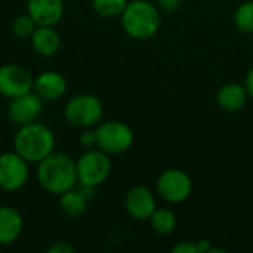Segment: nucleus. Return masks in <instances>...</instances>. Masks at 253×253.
Returning a JSON list of instances; mask_svg holds the SVG:
<instances>
[{"mask_svg":"<svg viewBox=\"0 0 253 253\" xmlns=\"http://www.w3.org/2000/svg\"><path fill=\"white\" fill-rule=\"evenodd\" d=\"M156 188L159 196L168 203H182L193 193V181L187 172L172 168L159 175Z\"/></svg>","mask_w":253,"mask_h":253,"instance_id":"6e6552de","label":"nucleus"},{"mask_svg":"<svg viewBox=\"0 0 253 253\" xmlns=\"http://www.w3.org/2000/svg\"><path fill=\"white\" fill-rule=\"evenodd\" d=\"M234 25L245 34H253V0L243 1L234 12Z\"/></svg>","mask_w":253,"mask_h":253,"instance_id":"aec40b11","label":"nucleus"},{"mask_svg":"<svg viewBox=\"0 0 253 253\" xmlns=\"http://www.w3.org/2000/svg\"><path fill=\"white\" fill-rule=\"evenodd\" d=\"M30 43L36 53L44 58H50L61 49V36L55 27H36L30 36Z\"/></svg>","mask_w":253,"mask_h":253,"instance_id":"2eb2a0df","label":"nucleus"},{"mask_svg":"<svg viewBox=\"0 0 253 253\" xmlns=\"http://www.w3.org/2000/svg\"><path fill=\"white\" fill-rule=\"evenodd\" d=\"M120 21L125 33L135 40L151 39L156 36L162 24L159 7L148 0L129 1L120 16Z\"/></svg>","mask_w":253,"mask_h":253,"instance_id":"7ed1b4c3","label":"nucleus"},{"mask_svg":"<svg viewBox=\"0 0 253 253\" xmlns=\"http://www.w3.org/2000/svg\"><path fill=\"white\" fill-rule=\"evenodd\" d=\"M127 3L129 0H92V7L99 16L111 19L122 16Z\"/></svg>","mask_w":253,"mask_h":253,"instance_id":"6ab92c4d","label":"nucleus"},{"mask_svg":"<svg viewBox=\"0 0 253 253\" xmlns=\"http://www.w3.org/2000/svg\"><path fill=\"white\" fill-rule=\"evenodd\" d=\"M172 253H199V249H197V245L193 243V242H179L176 243L172 249H170Z\"/></svg>","mask_w":253,"mask_h":253,"instance_id":"b1692460","label":"nucleus"},{"mask_svg":"<svg viewBox=\"0 0 253 253\" xmlns=\"http://www.w3.org/2000/svg\"><path fill=\"white\" fill-rule=\"evenodd\" d=\"M24 231L21 212L9 205H0V246H10Z\"/></svg>","mask_w":253,"mask_h":253,"instance_id":"4468645a","label":"nucleus"},{"mask_svg":"<svg viewBox=\"0 0 253 253\" xmlns=\"http://www.w3.org/2000/svg\"><path fill=\"white\" fill-rule=\"evenodd\" d=\"M36 27H37V24L34 22V19L28 13L18 15L12 21V31L19 39H27V37L30 39L33 31L36 30Z\"/></svg>","mask_w":253,"mask_h":253,"instance_id":"412c9836","label":"nucleus"},{"mask_svg":"<svg viewBox=\"0 0 253 253\" xmlns=\"http://www.w3.org/2000/svg\"><path fill=\"white\" fill-rule=\"evenodd\" d=\"M245 87L249 93V96L253 98V67L248 71L246 74V79H245Z\"/></svg>","mask_w":253,"mask_h":253,"instance_id":"a878e982","label":"nucleus"},{"mask_svg":"<svg viewBox=\"0 0 253 253\" xmlns=\"http://www.w3.org/2000/svg\"><path fill=\"white\" fill-rule=\"evenodd\" d=\"M248 98H249V93L245 84H240V83H225L219 87L216 93L218 105L224 111H228V113L240 111L246 105Z\"/></svg>","mask_w":253,"mask_h":253,"instance_id":"dca6fc26","label":"nucleus"},{"mask_svg":"<svg viewBox=\"0 0 253 253\" xmlns=\"http://www.w3.org/2000/svg\"><path fill=\"white\" fill-rule=\"evenodd\" d=\"M33 74L19 64L0 65V95L12 99L33 90Z\"/></svg>","mask_w":253,"mask_h":253,"instance_id":"9d476101","label":"nucleus"},{"mask_svg":"<svg viewBox=\"0 0 253 253\" xmlns=\"http://www.w3.org/2000/svg\"><path fill=\"white\" fill-rule=\"evenodd\" d=\"M30 179V163L15 150L0 154V190L15 193L27 185Z\"/></svg>","mask_w":253,"mask_h":253,"instance_id":"0eeeda50","label":"nucleus"},{"mask_svg":"<svg viewBox=\"0 0 253 253\" xmlns=\"http://www.w3.org/2000/svg\"><path fill=\"white\" fill-rule=\"evenodd\" d=\"M46 252L47 253H74L76 252V249H74L70 243H67V242H56V243L50 245V246L46 249Z\"/></svg>","mask_w":253,"mask_h":253,"instance_id":"393cba45","label":"nucleus"},{"mask_svg":"<svg viewBox=\"0 0 253 253\" xmlns=\"http://www.w3.org/2000/svg\"><path fill=\"white\" fill-rule=\"evenodd\" d=\"M95 135L96 148L102 150L110 156L126 153L127 150H130L135 141L132 127L120 120H108L98 123L95 126Z\"/></svg>","mask_w":253,"mask_h":253,"instance_id":"423d86ee","label":"nucleus"},{"mask_svg":"<svg viewBox=\"0 0 253 253\" xmlns=\"http://www.w3.org/2000/svg\"><path fill=\"white\" fill-rule=\"evenodd\" d=\"M55 145V133L49 126L40 123L39 120L19 126L13 136V150L30 165H37L53 153Z\"/></svg>","mask_w":253,"mask_h":253,"instance_id":"f03ea898","label":"nucleus"},{"mask_svg":"<svg viewBox=\"0 0 253 253\" xmlns=\"http://www.w3.org/2000/svg\"><path fill=\"white\" fill-rule=\"evenodd\" d=\"M58 197H59V209H61V212L70 219H77L82 215H84V212L87 211L89 199L79 190L77 185L74 188L62 193Z\"/></svg>","mask_w":253,"mask_h":253,"instance_id":"f3484780","label":"nucleus"},{"mask_svg":"<svg viewBox=\"0 0 253 253\" xmlns=\"http://www.w3.org/2000/svg\"><path fill=\"white\" fill-rule=\"evenodd\" d=\"M148 221H150L151 230L160 236H168L176 228V216L170 209H166V208H157Z\"/></svg>","mask_w":253,"mask_h":253,"instance_id":"a211bd4d","label":"nucleus"},{"mask_svg":"<svg viewBox=\"0 0 253 253\" xmlns=\"http://www.w3.org/2000/svg\"><path fill=\"white\" fill-rule=\"evenodd\" d=\"M104 116V107L98 96L92 93H77L64 105L65 120L79 129L95 127Z\"/></svg>","mask_w":253,"mask_h":253,"instance_id":"20e7f679","label":"nucleus"},{"mask_svg":"<svg viewBox=\"0 0 253 253\" xmlns=\"http://www.w3.org/2000/svg\"><path fill=\"white\" fill-rule=\"evenodd\" d=\"M111 159L110 154L99 148H89L76 160L77 181L80 185L98 187L107 181L111 173Z\"/></svg>","mask_w":253,"mask_h":253,"instance_id":"39448f33","label":"nucleus"},{"mask_svg":"<svg viewBox=\"0 0 253 253\" xmlns=\"http://www.w3.org/2000/svg\"><path fill=\"white\" fill-rule=\"evenodd\" d=\"M79 144L84 148V150H89V148H95L96 147V135H95V129L92 127H87V129H83L80 136H79Z\"/></svg>","mask_w":253,"mask_h":253,"instance_id":"4be33fe9","label":"nucleus"},{"mask_svg":"<svg viewBox=\"0 0 253 253\" xmlns=\"http://www.w3.org/2000/svg\"><path fill=\"white\" fill-rule=\"evenodd\" d=\"M27 13L37 27H55L64 16V0H28Z\"/></svg>","mask_w":253,"mask_h":253,"instance_id":"f8f14e48","label":"nucleus"},{"mask_svg":"<svg viewBox=\"0 0 253 253\" xmlns=\"http://www.w3.org/2000/svg\"><path fill=\"white\" fill-rule=\"evenodd\" d=\"M43 108H44V101L34 90H30L24 95L9 99L6 113L9 120L19 127L37 122L43 113Z\"/></svg>","mask_w":253,"mask_h":253,"instance_id":"1a4fd4ad","label":"nucleus"},{"mask_svg":"<svg viewBox=\"0 0 253 253\" xmlns=\"http://www.w3.org/2000/svg\"><path fill=\"white\" fill-rule=\"evenodd\" d=\"M67 79L53 70H47L36 76L33 90L44 101L52 102L62 98L67 92Z\"/></svg>","mask_w":253,"mask_h":253,"instance_id":"ddd939ff","label":"nucleus"},{"mask_svg":"<svg viewBox=\"0 0 253 253\" xmlns=\"http://www.w3.org/2000/svg\"><path fill=\"white\" fill-rule=\"evenodd\" d=\"M196 245H197L199 253H209L211 248H212L211 242H209V240H206V239H202V240L196 242Z\"/></svg>","mask_w":253,"mask_h":253,"instance_id":"bb28decb","label":"nucleus"},{"mask_svg":"<svg viewBox=\"0 0 253 253\" xmlns=\"http://www.w3.org/2000/svg\"><path fill=\"white\" fill-rule=\"evenodd\" d=\"M125 209L130 218L136 221H148L157 209L156 196L150 188L135 185L125 196Z\"/></svg>","mask_w":253,"mask_h":253,"instance_id":"9b49d317","label":"nucleus"},{"mask_svg":"<svg viewBox=\"0 0 253 253\" xmlns=\"http://www.w3.org/2000/svg\"><path fill=\"white\" fill-rule=\"evenodd\" d=\"M181 3H182V0H157L156 6L159 7V10H162L165 13H172L179 9Z\"/></svg>","mask_w":253,"mask_h":253,"instance_id":"5701e85b","label":"nucleus"},{"mask_svg":"<svg viewBox=\"0 0 253 253\" xmlns=\"http://www.w3.org/2000/svg\"><path fill=\"white\" fill-rule=\"evenodd\" d=\"M36 176L40 187L53 196H61L79 184L76 160L62 151H53L39 162Z\"/></svg>","mask_w":253,"mask_h":253,"instance_id":"f257e3e1","label":"nucleus"}]
</instances>
